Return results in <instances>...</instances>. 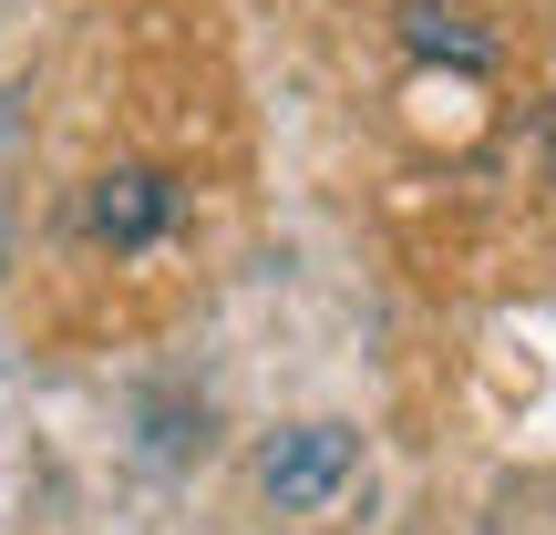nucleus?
I'll return each mask as SVG.
<instances>
[{
  "label": "nucleus",
  "mask_w": 556,
  "mask_h": 535,
  "mask_svg": "<svg viewBox=\"0 0 556 535\" xmlns=\"http://www.w3.org/2000/svg\"><path fill=\"white\" fill-rule=\"evenodd\" d=\"M340 474H351V433H340V422H309V433H278V443H268V463H258L268 505H289V515L330 505V495H340Z\"/></svg>",
  "instance_id": "nucleus-1"
},
{
  "label": "nucleus",
  "mask_w": 556,
  "mask_h": 535,
  "mask_svg": "<svg viewBox=\"0 0 556 535\" xmlns=\"http://www.w3.org/2000/svg\"><path fill=\"white\" fill-rule=\"evenodd\" d=\"M93 227H103L114 247H144V238L165 227V186H155V176H103V196H93Z\"/></svg>",
  "instance_id": "nucleus-2"
}]
</instances>
